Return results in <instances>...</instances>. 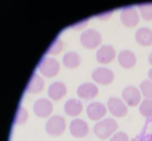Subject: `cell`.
Instances as JSON below:
<instances>
[{
	"instance_id": "cell-1",
	"label": "cell",
	"mask_w": 152,
	"mask_h": 141,
	"mask_svg": "<svg viewBox=\"0 0 152 141\" xmlns=\"http://www.w3.org/2000/svg\"><path fill=\"white\" fill-rule=\"evenodd\" d=\"M118 127V125L116 120L108 118L97 123L94 128V132L97 137L106 140L116 132Z\"/></svg>"
},
{
	"instance_id": "cell-2",
	"label": "cell",
	"mask_w": 152,
	"mask_h": 141,
	"mask_svg": "<svg viewBox=\"0 0 152 141\" xmlns=\"http://www.w3.org/2000/svg\"><path fill=\"white\" fill-rule=\"evenodd\" d=\"M66 127V122L63 118L59 116H54L47 121L46 130L51 136H58L64 132Z\"/></svg>"
},
{
	"instance_id": "cell-3",
	"label": "cell",
	"mask_w": 152,
	"mask_h": 141,
	"mask_svg": "<svg viewBox=\"0 0 152 141\" xmlns=\"http://www.w3.org/2000/svg\"><path fill=\"white\" fill-rule=\"evenodd\" d=\"M107 105L110 112L116 117H124L128 112L127 106L123 101L118 98L110 97Z\"/></svg>"
},
{
	"instance_id": "cell-4",
	"label": "cell",
	"mask_w": 152,
	"mask_h": 141,
	"mask_svg": "<svg viewBox=\"0 0 152 141\" xmlns=\"http://www.w3.org/2000/svg\"><path fill=\"white\" fill-rule=\"evenodd\" d=\"M94 80L103 85H109L113 81L114 74L112 70L105 68L99 67L93 72L92 74Z\"/></svg>"
},
{
	"instance_id": "cell-5",
	"label": "cell",
	"mask_w": 152,
	"mask_h": 141,
	"mask_svg": "<svg viewBox=\"0 0 152 141\" xmlns=\"http://www.w3.org/2000/svg\"><path fill=\"white\" fill-rule=\"evenodd\" d=\"M82 44L89 48H96L101 42V36L97 31L89 29L84 33L81 38Z\"/></svg>"
},
{
	"instance_id": "cell-6",
	"label": "cell",
	"mask_w": 152,
	"mask_h": 141,
	"mask_svg": "<svg viewBox=\"0 0 152 141\" xmlns=\"http://www.w3.org/2000/svg\"><path fill=\"white\" fill-rule=\"evenodd\" d=\"M123 99L130 107L137 106L140 103L141 95L137 88L132 86L127 87L123 90Z\"/></svg>"
},
{
	"instance_id": "cell-7",
	"label": "cell",
	"mask_w": 152,
	"mask_h": 141,
	"mask_svg": "<svg viewBox=\"0 0 152 141\" xmlns=\"http://www.w3.org/2000/svg\"><path fill=\"white\" fill-rule=\"evenodd\" d=\"M121 19L125 25L129 27L135 26L139 20L137 11L131 6L127 7L123 9L121 14Z\"/></svg>"
},
{
	"instance_id": "cell-8",
	"label": "cell",
	"mask_w": 152,
	"mask_h": 141,
	"mask_svg": "<svg viewBox=\"0 0 152 141\" xmlns=\"http://www.w3.org/2000/svg\"><path fill=\"white\" fill-rule=\"evenodd\" d=\"M70 131L73 136L78 138H84L89 133V126L85 121L75 119L70 123Z\"/></svg>"
},
{
	"instance_id": "cell-9",
	"label": "cell",
	"mask_w": 152,
	"mask_h": 141,
	"mask_svg": "<svg viewBox=\"0 0 152 141\" xmlns=\"http://www.w3.org/2000/svg\"><path fill=\"white\" fill-rule=\"evenodd\" d=\"M87 113L91 120L97 121L105 116L107 113V109L103 104L95 102L89 105L87 109Z\"/></svg>"
},
{
	"instance_id": "cell-10",
	"label": "cell",
	"mask_w": 152,
	"mask_h": 141,
	"mask_svg": "<svg viewBox=\"0 0 152 141\" xmlns=\"http://www.w3.org/2000/svg\"><path fill=\"white\" fill-rule=\"evenodd\" d=\"M52 104L48 100L40 99L35 103L34 110L35 113L39 117L45 118L48 116L53 111Z\"/></svg>"
},
{
	"instance_id": "cell-11",
	"label": "cell",
	"mask_w": 152,
	"mask_h": 141,
	"mask_svg": "<svg viewBox=\"0 0 152 141\" xmlns=\"http://www.w3.org/2000/svg\"><path fill=\"white\" fill-rule=\"evenodd\" d=\"M77 94L83 99H91L95 98L98 95V88L93 84H84L78 88Z\"/></svg>"
},
{
	"instance_id": "cell-12",
	"label": "cell",
	"mask_w": 152,
	"mask_h": 141,
	"mask_svg": "<svg viewBox=\"0 0 152 141\" xmlns=\"http://www.w3.org/2000/svg\"><path fill=\"white\" fill-rule=\"evenodd\" d=\"M115 56V51L113 47L109 45H105L97 51L96 58L100 63L107 64L112 61Z\"/></svg>"
},
{
	"instance_id": "cell-13",
	"label": "cell",
	"mask_w": 152,
	"mask_h": 141,
	"mask_svg": "<svg viewBox=\"0 0 152 141\" xmlns=\"http://www.w3.org/2000/svg\"><path fill=\"white\" fill-rule=\"evenodd\" d=\"M119 64L124 68L130 69L134 67L136 63V58L132 51H122L118 56Z\"/></svg>"
},
{
	"instance_id": "cell-14",
	"label": "cell",
	"mask_w": 152,
	"mask_h": 141,
	"mask_svg": "<svg viewBox=\"0 0 152 141\" xmlns=\"http://www.w3.org/2000/svg\"><path fill=\"white\" fill-rule=\"evenodd\" d=\"M136 39L141 45L147 46L152 44V31L148 28L142 27L137 31Z\"/></svg>"
},
{
	"instance_id": "cell-15",
	"label": "cell",
	"mask_w": 152,
	"mask_h": 141,
	"mask_svg": "<svg viewBox=\"0 0 152 141\" xmlns=\"http://www.w3.org/2000/svg\"><path fill=\"white\" fill-rule=\"evenodd\" d=\"M83 108V105L80 101L74 99L68 100L65 105L66 113L71 116H77L80 114Z\"/></svg>"
},
{
	"instance_id": "cell-16",
	"label": "cell",
	"mask_w": 152,
	"mask_h": 141,
	"mask_svg": "<svg viewBox=\"0 0 152 141\" xmlns=\"http://www.w3.org/2000/svg\"><path fill=\"white\" fill-rule=\"evenodd\" d=\"M66 89L64 85L59 83L53 84L50 87L48 91L49 97L53 100L58 101L66 94Z\"/></svg>"
},
{
	"instance_id": "cell-17",
	"label": "cell",
	"mask_w": 152,
	"mask_h": 141,
	"mask_svg": "<svg viewBox=\"0 0 152 141\" xmlns=\"http://www.w3.org/2000/svg\"><path fill=\"white\" fill-rule=\"evenodd\" d=\"M139 111L145 117L152 116V99H146L143 100L140 106Z\"/></svg>"
},
{
	"instance_id": "cell-18",
	"label": "cell",
	"mask_w": 152,
	"mask_h": 141,
	"mask_svg": "<svg viewBox=\"0 0 152 141\" xmlns=\"http://www.w3.org/2000/svg\"><path fill=\"white\" fill-rule=\"evenodd\" d=\"M143 19L147 21L152 20V3L140 4L138 5Z\"/></svg>"
},
{
	"instance_id": "cell-19",
	"label": "cell",
	"mask_w": 152,
	"mask_h": 141,
	"mask_svg": "<svg viewBox=\"0 0 152 141\" xmlns=\"http://www.w3.org/2000/svg\"><path fill=\"white\" fill-rule=\"evenodd\" d=\"M43 88L42 81L39 78L36 77L30 82L27 90L32 93H37L41 91Z\"/></svg>"
},
{
	"instance_id": "cell-20",
	"label": "cell",
	"mask_w": 152,
	"mask_h": 141,
	"mask_svg": "<svg viewBox=\"0 0 152 141\" xmlns=\"http://www.w3.org/2000/svg\"><path fill=\"white\" fill-rule=\"evenodd\" d=\"M140 89L144 97L152 99V81L145 80L140 85Z\"/></svg>"
},
{
	"instance_id": "cell-21",
	"label": "cell",
	"mask_w": 152,
	"mask_h": 141,
	"mask_svg": "<svg viewBox=\"0 0 152 141\" xmlns=\"http://www.w3.org/2000/svg\"><path fill=\"white\" fill-rule=\"evenodd\" d=\"M28 118V114L27 111L24 108L20 107L15 116L14 122L17 124H22L26 121Z\"/></svg>"
},
{
	"instance_id": "cell-22",
	"label": "cell",
	"mask_w": 152,
	"mask_h": 141,
	"mask_svg": "<svg viewBox=\"0 0 152 141\" xmlns=\"http://www.w3.org/2000/svg\"><path fill=\"white\" fill-rule=\"evenodd\" d=\"M110 141H129V138L125 133L119 132L115 134Z\"/></svg>"
},
{
	"instance_id": "cell-23",
	"label": "cell",
	"mask_w": 152,
	"mask_h": 141,
	"mask_svg": "<svg viewBox=\"0 0 152 141\" xmlns=\"http://www.w3.org/2000/svg\"><path fill=\"white\" fill-rule=\"evenodd\" d=\"M112 13L113 12L110 11L108 12H105V13H102V14H99L97 16L99 18L104 20V19L109 18L111 15L112 14Z\"/></svg>"
},
{
	"instance_id": "cell-24",
	"label": "cell",
	"mask_w": 152,
	"mask_h": 141,
	"mask_svg": "<svg viewBox=\"0 0 152 141\" xmlns=\"http://www.w3.org/2000/svg\"><path fill=\"white\" fill-rule=\"evenodd\" d=\"M148 77L152 81V69L150 70L148 73Z\"/></svg>"
},
{
	"instance_id": "cell-25",
	"label": "cell",
	"mask_w": 152,
	"mask_h": 141,
	"mask_svg": "<svg viewBox=\"0 0 152 141\" xmlns=\"http://www.w3.org/2000/svg\"><path fill=\"white\" fill-rule=\"evenodd\" d=\"M149 59L151 64L152 65V53L151 54L150 56H149Z\"/></svg>"
},
{
	"instance_id": "cell-26",
	"label": "cell",
	"mask_w": 152,
	"mask_h": 141,
	"mask_svg": "<svg viewBox=\"0 0 152 141\" xmlns=\"http://www.w3.org/2000/svg\"><path fill=\"white\" fill-rule=\"evenodd\" d=\"M131 141H142L140 139H138V138H135L132 140Z\"/></svg>"
}]
</instances>
